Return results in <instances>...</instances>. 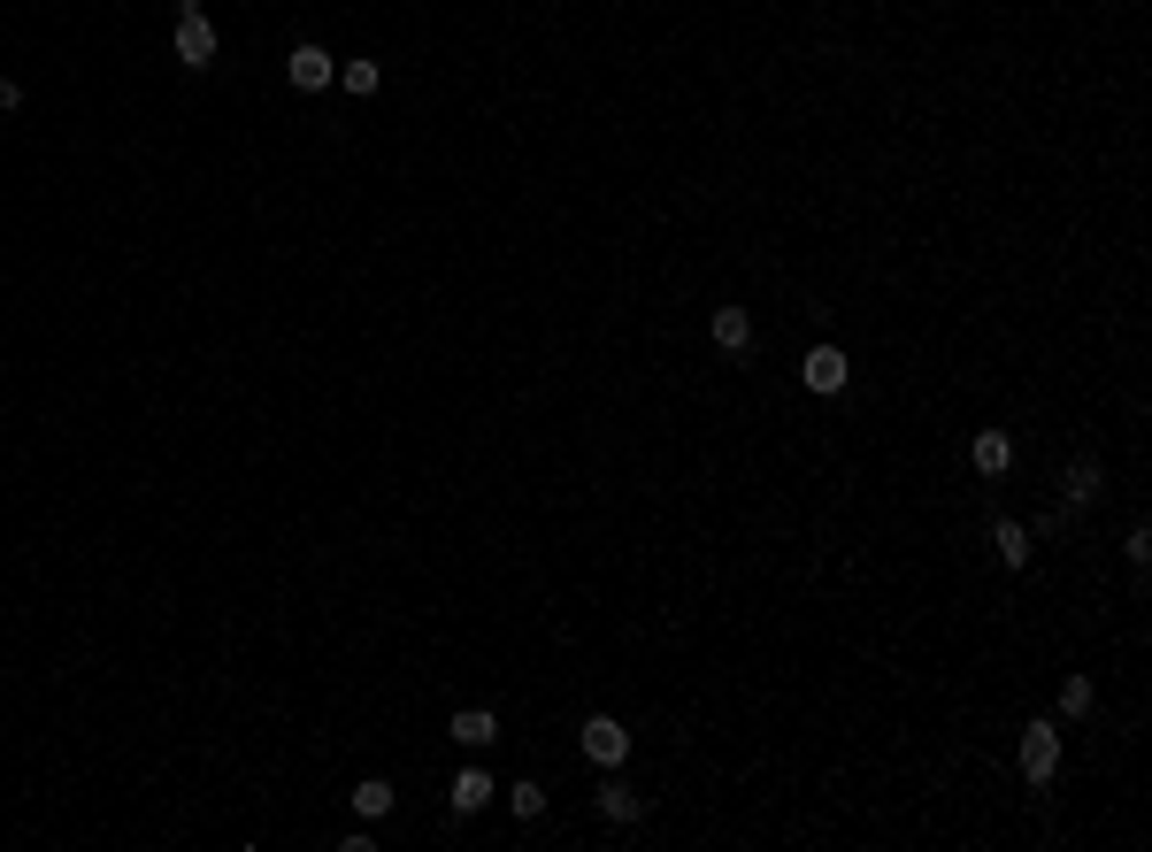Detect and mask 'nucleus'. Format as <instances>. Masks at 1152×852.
<instances>
[{
    "instance_id": "obj_11",
    "label": "nucleus",
    "mask_w": 1152,
    "mask_h": 852,
    "mask_svg": "<svg viewBox=\"0 0 1152 852\" xmlns=\"http://www.w3.org/2000/svg\"><path fill=\"white\" fill-rule=\"evenodd\" d=\"M991 553H998L1006 568H1022V561H1029V530H1022V522H998V530H991Z\"/></svg>"
},
{
    "instance_id": "obj_4",
    "label": "nucleus",
    "mask_w": 1152,
    "mask_h": 852,
    "mask_svg": "<svg viewBox=\"0 0 1152 852\" xmlns=\"http://www.w3.org/2000/svg\"><path fill=\"white\" fill-rule=\"evenodd\" d=\"M285 77H293V85H300V93H324L330 77H338V62H330L324 46H316V39H308V46H293V54H285Z\"/></svg>"
},
{
    "instance_id": "obj_8",
    "label": "nucleus",
    "mask_w": 1152,
    "mask_h": 852,
    "mask_svg": "<svg viewBox=\"0 0 1152 852\" xmlns=\"http://www.w3.org/2000/svg\"><path fill=\"white\" fill-rule=\"evenodd\" d=\"M707 331H715L722 353H746V345H753V316H746V308H715V323H707Z\"/></svg>"
},
{
    "instance_id": "obj_14",
    "label": "nucleus",
    "mask_w": 1152,
    "mask_h": 852,
    "mask_svg": "<svg viewBox=\"0 0 1152 852\" xmlns=\"http://www.w3.org/2000/svg\"><path fill=\"white\" fill-rule=\"evenodd\" d=\"M1084 500H1099V461H1076L1068 469V508H1084Z\"/></svg>"
},
{
    "instance_id": "obj_1",
    "label": "nucleus",
    "mask_w": 1152,
    "mask_h": 852,
    "mask_svg": "<svg viewBox=\"0 0 1152 852\" xmlns=\"http://www.w3.org/2000/svg\"><path fill=\"white\" fill-rule=\"evenodd\" d=\"M177 62H184V70H208V62H215V23L200 15V0L177 8Z\"/></svg>"
},
{
    "instance_id": "obj_15",
    "label": "nucleus",
    "mask_w": 1152,
    "mask_h": 852,
    "mask_svg": "<svg viewBox=\"0 0 1152 852\" xmlns=\"http://www.w3.org/2000/svg\"><path fill=\"white\" fill-rule=\"evenodd\" d=\"M507 814H515V822H538V814H546V791H538V784H515V791H507Z\"/></svg>"
},
{
    "instance_id": "obj_12",
    "label": "nucleus",
    "mask_w": 1152,
    "mask_h": 852,
    "mask_svg": "<svg viewBox=\"0 0 1152 852\" xmlns=\"http://www.w3.org/2000/svg\"><path fill=\"white\" fill-rule=\"evenodd\" d=\"M353 807H361V822H384V814H392V784H384V776H369V784L353 791Z\"/></svg>"
},
{
    "instance_id": "obj_7",
    "label": "nucleus",
    "mask_w": 1152,
    "mask_h": 852,
    "mask_svg": "<svg viewBox=\"0 0 1152 852\" xmlns=\"http://www.w3.org/2000/svg\"><path fill=\"white\" fill-rule=\"evenodd\" d=\"M592 807H600V822H638V814H646V799H638L631 784H615V776L600 784V799H592Z\"/></svg>"
},
{
    "instance_id": "obj_13",
    "label": "nucleus",
    "mask_w": 1152,
    "mask_h": 852,
    "mask_svg": "<svg viewBox=\"0 0 1152 852\" xmlns=\"http://www.w3.org/2000/svg\"><path fill=\"white\" fill-rule=\"evenodd\" d=\"M338 85H346L353 100H369V93L384 85V70H377V62H346V70H338Z\"/></svg>"
},
{
    "instance_id": "obj_2",
    "label": "nucleus",
    "mask_w": 1152,
    "mask_h": 852,
    "mask_svg": "<svg viewBox=\"0 0 1152 852\" xmlns=\"http://www.w3.org/2000/svg\"><path fill=\"white\" fill-rule=\"evenodd\" d=\"M1053 768H1060V729L1053 722H1029L1022 729V776L1029 784H1053Z\"/></svg>"
},
{
    "instance_id": "obj_6",
    "label": "nucleus",
    "mask_w": 1152,
    "mask_h": 852,
    "mask_svg": "<svg viewBox=\"0 0 1152 852\" xmlns=\"http://www.w3.org/2000/svg\"><path fill=\"white\" fill-rule=\"evenodd\" d=\"M969 461H976L984 477H1006V469H1014V438H1006V430H976V446H969Z\"/></svg>"
},
{
    "instance_id": "obj_3",
    "label": "nucleus",
    "mask_w": 1152,
    "mask_h": 852,
    "mask_svg": "<svg viewBox=\"0 0 1152 852\" xmlns=\"http://www.w3.org/2000/svg\"><path fill=\"white\" fill-rule=\"evenodd\" d=\"M584 753H592L600 768H623V753H631V729H623L615 714H592V722H584Z\"/></svg>"
},
{
    "instance_id": "obj_10",
    "label": "nucleus",
    "mask_w": 1152,
    "mask_h": 852,
    "mask_svg": "<svg viewBox=\"0 0 1152 852\" xmlns=\"http://www.w3.org/2000/svg\"><path fill=\"white\" fill-rule=\"evenodd\" d=\"M446 807H454V814H477V807H493V784H485L477 768H462V776H454V799H446Z\"/></svg>"
},
{
    "instance_id": "obj_17",
    "label": "nucleus",
    "mask_w": 1152,
    "mask_h": 852,
    "mask_svg": "<svg viewBox=\"0 0 1152 852\" xmlns=\"http://www.w3.org/2000/svg\"><path fill=\"white\" fill-rule=\"evenodd\" d=\"M0 108H23V85L15 77H0Z\"/></svg>"
},
{
    "instance_id": "obj_9",
    "label": "nucleus",
    "mask_w": 1152,
    "mask_h": 852,
    "mask_svg": "<svg viewBox=\"0 0 1152 852\" xmlns=\"http://www.w3.org/2000/svg\"><path fill=\"white\" fill-rule=\"evenodd\" d=\"M493 737H499L493 706H462V714H454V745H469V753H477V745H493Z\"/></svg>"
},
{
    "instance_id": "obj_16",
    "label": "nucleus",
    "mask_w": 1152,
    "mask_h": 852,
    "mask_svg": "<svg viewBox=\"0 0 1152 852\" xmlns=\"http://www.w3.org/2000/svg\"><path fill=\"white\" fill-rule=\"evenodd\" d=\"M1060 714H1091V677H1068V683H1060Z\"/></svg>"
},
{
    "instance_id": "obj_5",
    "label": "nucleus",
    "mask_w": 1152,
    "mask_h": 852,
    "mask_svg": "<svg viewBox=\"0 0 1152 852\" xmlns=\"http://www.w3.org/2000/svg\"><path fill=\"white\" fill-rule=\"evenodd\" d=\"M800 376H807V392H845V376H853V361H845L837 345H815V353L800 361Z\"/></svg>"
}]
</instances>
